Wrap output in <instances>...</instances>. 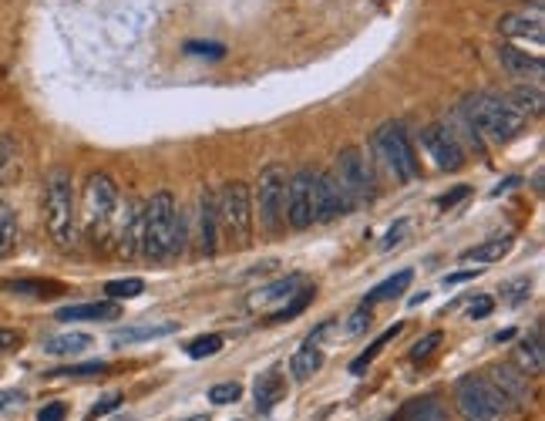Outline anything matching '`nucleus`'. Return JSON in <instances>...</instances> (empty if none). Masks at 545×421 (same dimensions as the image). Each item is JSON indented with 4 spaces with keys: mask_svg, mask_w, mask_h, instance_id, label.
<instances>
[{
    "mask_svg": "<svg viewBox=\"0 0 545 421\" xmlns=\"http://www.w3.org/2000/svg\"><path fill=\"white\" fill-rule=\"evenodd\" d=\"M44 223L54 246L71 250L78 236V206H75V182L68 169H51L44 179Z\"/></svg>",
    "mask_w": 545,
    "mask_h": 421,
    "instance_id": "nucleus-1",
    "label": "nucleus"
},
{
    "mask_svg": "<svg viewBox=\"0 0 545 421\" xmlns=\"http://www.w3.org/2000/svg\"><path fill=\"white\" fill-rule=\"evenodd\" d=\"M455 408L465 421H512L522 411L485 374H465L455 384Z\"/></svg>",
    "mask_w": 545,
    "mask_h": 421,
    "instance_id": "nucleus-2",
    "label": "nucleus"
},
{
    "mask_svg": "<svg viewBox=\"0 0 545 421\" xmlns=\"http://www.w3.org/2000/svg\"><path fill=\"white\" fill-rule=\"evenodd\" d=\"M461 115L475 125L478 135H488L492 142H512L515 135H522L525 122H529V118L502 95H471L465 98V105H461Z\"/></svg>",
    "mask_w": 545,
    "mask_h": 421,
    "instance_id": "nucleus-3",
    "label": "nucleus"
},
{
    "mask_svg": "<svg viewBox=\"0 0 545 421\" xmlns=\"http://www.w3.org/2000/svg\"><path fill=\"white\" fill-rule=\"evenodd\" d=\"M175 219H179V206H175L172 192H155L145 203V226H142V256L149 263H162L172 256V236H175Z\"/></svg>",
    "mask_w": 545,
    "mask_h": 421,
    "instance_id": "nucleus-4",
    "label": "nucleus"
},
{
    "mask_svg": "<svg viewBox=\"0 0 545 421\" xmlns=\"http://www.w3.org/2000/svg\"><path fill=\"white\" fill-rule=\"evenodd\" d=\"M374 149L377 155L384 159V166L394 172L397 182H414L421 179V162H418V152L404 132V125L397 122H387L374 132Z\"/></svg>",
    "mask_w": 545,
    "mask_h": 421,
    "instance_id": "nucleus-5",
    "label": "nucleus"
},
{
    "mask_svg": "<svg viewBox=\"0 0 545 421\" xmlns=\"http://www.w3.org/2000/svg\"><path fill=\"white\" fill-rule=\"evenodd\" d=\"M286 186H290V172L283 162H270L260 172L256 182V206H260V219L266 233H280L286 223Z\"/></svg>",
    "mask_w": 545,
    "mask_h": 421,
    "instance_id": "nucleus-6",
    "label": "nucleus"
},
{
    "mask_svg": "<svg viewBox=\"0 0 545 421\" xmlns=\"http://www.w3.org/2000/svg\"><path fill=\"white\" fill-rule=\"evenodd\" d=\"M216 209H219V223H223V230L229 233V240L236 246L249 243V233H253V196H249L246 182H239V179L226 182L216 199Z\"/></svg>",
    "mask_w": 545,
    "mask_h": 421,
    "instance_id": "nucleus-7",
    "label": "nucleus"
},
{
    "mask_svg": "<svg viewBox=\"0 0 545 421\" xmlns=\"http://www.w3.org/2000/svg\"><path fill=\"white\" fill-rule=\"evenodd\" d=\"M334 176H337L340 186H344V192L350 196L354 209L364 206V203H374V196H377L374 169H371V162H367V155L360 152V149H344V152L337 155Z\"/></svg>",
    "mask_w": 545,
    "mask_h": 421,
    "instance_id": "nucleus-8",
    "label": "nucleus"
},
{
    "mask_svg": "<svg viewBox=\"0 0 545 421\" xmlns=\"http://www.w3.org/2000/svg\"><path fill=\"white\" fill-rule=\"evenodd\" d=\"M115 209H118V186L108 176H101V172L98 176H91L85 182V226L95 240L98 236H105Z\"/></svg>",
    "mask_w": 545,
    "mask_h": 421,
    "instance_id": "nucleus-9",
    "label": "nucleus"
},
{
    "mask_svg": "<svg viewBox=\"0 0 545 421\" xmlns=\"http://www.w3.org/2000/svg\"><path fill=\"white\" fill-rule=\"evenodd\" d=\"M350 209L354 203L334 172H313V223H330L337 216H347Z\"/></svg>",
    "mask_w": 545,
    "mask_h": 421,
    "instance_id": "nucleus-10",
    "label": "nucleus"
},
{
    "mask_svg": "<svg viewBox=\"0 0 545 421\" xmlns=\"http://www.w3.org/2000/svg\"><path fill=\"white\" fill-rule=\"evenodd\" d=\"M313 172L317 169H300L297 176H290V186H286V223L293 230L313 226Z\"/></svg>",
    "mask_w": 545,
    "mask_h": 421,
    "instance_id": "nucleus-11",
    "label": "nucleus"
},
{
    "mask_svg": "<svg viewBox=\"0 0 545 421\" xmlns=\"http://www.w3.org/2000/svg\"><path fill=\"white\" fill-rule=\"evenodd\" d=\"M421 145L431 152V159L438 162V169L445 172H458L465 166V149H461L458 135L451 132L448 125H431L421 132Z\"/></svg>",
    "mask_w": 545,
    "mask_h": 421,
    "instance_id": "nucleus-12",
    "label": "nucleus"
},
{
    "mask_svg": "<svg viewBox=\"0 0 545 421\" xmlns=\"http://www.w3.org/2000/svg\"><path fill=\"white\" fill-rule=\"evenodd\" d=\"M485 378L492 381L505 398H512L519 408H525L532 401L529 374H522L519 368H515V364H492V368L485 371Z\"/></svg>",
    "mask_w": 545,
    "mask_h": 421,
    "instance_id": "nucleus-13",
    "label": "nucleus"
},
{
    "mask_svg": "<svg viewBox=\"0 0 545 421\" xmlns=\"http://www.w3.org/2000/svg\"><path fill=\"white\" fill-rule=\"evenodd\" d=\"M498 31H502L505 38H525V41H532V44H542L545 41L542 7H532V11L502 14V21H498Z\"/></svg>",
    "mask_w": 545,
    "mask_h": 421,
    "instance_id": "nucleus-14",
    "label": "nucleus"
},
{
    "mask_svg": "<svg viewBox=\"0 0 545 421\" xmlns=\"http://www.w3.org/2000/svg\"><path fill=\"white\" fill-rule=\"evenodd\" d=\"M142 226H145V206L128 203L122 226H118V256L122 260H132L135 253H142Z\"/></svg>",
    "mask_w": 545,
    "mask_h": 421,
    "instance_id": "nucleus-15",
    "label": "nucleus"
},
{
    "mask_svg": "<svg viewBox=\"0 0 545 421\" xmlns=\"http://www.w3.org/2000/svg\"><path fill=\"white\" fill-rule=\"evenodd\" d=\"M199 250L206 256L219 250V209L209 189H202L199 196Z\"/></svg>",
    "mask_w": 545,
    "mask_h": 421,
    "instance_id": "nucleus-16",
    "label": "nucleus"
},
{
    "mask_svg": "<svg viewBox=\"0 0 545 421\" xmlns=\"http://www.w3.org/2000/svg\"><path fill=\"white\" fill-rule=\"evenodd\" d=\"M300 283H303L300 273H290V277H283V280H273V283H266V287L253 290V294L246 297V307H249V310H256V307H266V304H273V300H290V297L300 290Z\"/></svg>",
    "mask_w": 545,
    "mask_h": 421,
    "instance_id": "nucleus-17",
    "label": "nucleus"
},
{
    "mask_svg": "<svg viewBox=\"0 0 545 421\" xmlns=\"http://www.w3.org/2000/svg\"><path fill=\"white\" fill-rule=\"evenodd\" d=\"M54 317H58L61 324H75V320H115L118 304H112V300H101V304H71V307H61Z\"/></svg>",
    "mask_w": 545,
    "mask_h": 421,
    "instance_id": "nucleus-18",
    "label": "nucleus"
},
{
    "mask_svg": "<svg viewBox=\"0 0 545 421\" xmlns=\"http://www.w3.org/2000/svg\"><path fill=\"white\" fill-rule=\"evenodd\" d=\"M397 421H448V411L434 395H421V398H411L408 405L401 408Z\"/></svg>",
    "mask_w": 545,
    "mask_h": 421,
    "instance_id": "nucleus-19",
    "label": "nucleus"
},
{
    "mask_svg": "<svg viewBox=\"0 0 545 421\" xmlns=\"http://www.w3.org/2000/svg\"><path fill=\"white\" fill-rule=\"evenodd\" d=\"M515 361H519V371L522 374H542L545 368V344H542V331L535 327L532 337H525L515 351Z\"/></svg>",
    "mask_w": 545,
    "mask_h": 421,
    "instance_id": "nucleus-20",
    "label": "nucleus"
},
{
    "mask_svg": "<svg viewBox=\"0 0 545 421\" xmlns=\"http://www.w3.org/2000/svg\"><path fill=\"white\" fill-rule=\"evenodd\" d=\"M498 61H502V68L508 75H532V78L542 75V58H529V54L512 48V44H502V48H498Z\"/></svg>",
    "mask_w": 545,
    "mask_h": 421,
    "instance_id": "nucleus-21",
    "label": "nucleus"
},
{
    "mask_svg": "<svg viewBox=\"0 0 545 421\" xmlns=\"http://www.w3.org/2000/svg\"><path fill=\"white\" fill-rule=\"evenodd\" d=\"M179 331V324H132V327H122V331L115 334L118 344H142V341H159L165 334H175Z\"/></svg>",
    "mask_w": 545,
    "mask_h": 421,
    "instance_id": "nucleus-22",
    "label": "nucleus"
},
{
    "mask_svg": "<svg viewBox=\"0 0 545 421\" xmlns=\"http://www.w3.org/2000/svg\"><path fill=\"white\" fill-rule=\"evenodd\" d=\"M411 280H414V273L411 270H401V273H394V277H387L381 287H374L371 294L364 297V304L360 307H367L371 310L374 304H384V300H394V297H401L404 294V287H411Z\"/></svg>",
    "mask_w": 545,
    "mask_h": 421,
    "instance_id": "nucleus-23",
    "label": "nucleus"
},
{
    "mask_svg": "<svg viewBox=\"0 0 545 421\" xmlns=\"http://www.w3.org/2000/svg\"><path fill=\"white\" fill-rule=\"evenodd\" d=\"M283 395H286V384L280 371H266L256 378V405H260V411H270Z\"/></svg>",
    "mask_w": 545,
    "mask_h": 421,
    "instance_id": "nucleus-24",
    "label": "nucleus"
},
{
    "mask_svg": "<svg viewBox=\"0 0 545 421\" xmlns=\"http://www.w3.org/2000/svg\"><path fill=\"white\" fill-rule=\"evenodd\" d=\"M512 250V236H492V240L471 246V250L461 253V260H471V263H495Z\"/></svg>",
    "mask_w": 545,
    "mask_h": 421,
    "instance_id": "nucleus-25",
    "label": "nucleus"
},
{
    "mask_svg": "<svg viewBox=\"0 0 545 421\" xmlns=\"http://www.w3.org/2000/svg\"><path fill=\"white\" fill-rule=\"evenodd\" d=\"M320 368H323V354H320L313 344L300 347V351L290 358V374H293V381H310Z\"/></svg>",
    "mask_w": 545,
    "mask_h": 421,
    "instance_id": "nucleus-26",
    "label": "nucleus"
},
{
    "mask_svg": "<svg viewBox=\"0 0 545 421\" xmlns=\"http://www.w3.org/2000/svg\"><path fill=\"white\" fill-rule=\"evenodd\" d=\"M91 347V337L81 334V331H71V334H61V337H51L48 344H44V351L54 354V358H75V354L88 351Z\"/></svg>",
    "mask_w": 545,
    "mask_h": 421,
    "instance_id": "nucleus-27",
    "label": "nucleus"
},
{
    "mask_svg": "<svg viewBox=\"0 0 545 421\" xmlns=\"http://www.w3.org/2000/svg\"><path fill=\"white\" fill-rule=\"evenodd\" d=\"M21 169V142L17 135H0V186L11 182Z\"/></svg>",
    "mask_w": 545,
    "mask_h": 421,
    "instance_id": "nucleus-28",
    "label": "nucleus"
},
{
    "mask_svg": "<svg viewBox=\"0 0 545 421\" xmlns=\"http://www.w3.org/2000/svg\"><path fill=\"white\" fill-rule=\"evenodd\" d=\"M508 102H512L525 118H535V115H542V108H545V98H542V88H535V85H519L508 95Z\"/></svg>",
    "mask_w": 545,
    "mask_h": 421,
    "instance_id": "nucleus-29",
    "label": "nucleus"
},
{
    "mask_svg": "<svg viewBox=\"0 0 545 421\" xmlns=\"http://www.w3.org/2000/svg\"><path fill=\"white\" fill-rule=\"evenodd\" d=\"M17 236H21V226H17L14 209L0 199V256H11L17 246Z\"/></svg>",
    "mask_w": 545,
    "mask_h": 421,
    "instance_id": "nucleus-30",
    "label": "nucleus"
},
{
    "mask_svg": "<svg viewBox=\"0 0 545 421\" xmlns=\"http://www.w3.org/2000/svg\"><path fill=\"white\" fill-rule=\"evenodd\" d=\"M404 331V324H394V327H387V331L381 334V337H377V341L371 344V347H367V351L364 354H360V358L354 361V364H350V374H354V378H360V374H364L367 371V364H374V358H377V354H381L384 351V347L387 344H391L394 341V337L397 334H401Z\"/></svg>",
    "mask_w": 545,
    "mask_h": 421,
    "instance_id": "nucleus-31",
    "label": "nucleus"
},
{
    "mask_svg": "<svg viewBox=\"0 0 545 421\" xmlns=\"http://www.w3.org/2000/svg\"><path fill=\"white\" fill-rule=\"evenodd\" d=\"M7 290H14V294H27V297L48 300V297H58L64 287H61V283H51V280H14V283H7Z\"/></svg>",
    "mask_w": 545,
    "mask_h": 421,
    "instance_id": "nucleus-32",
    "label": "nucleus"
},
{
    "mask_svg": "<svg viewBox=\"0 0 545 421\" xmlns=\"http://www.w3.org/2000/svg\"><path fill=\"white\" fill-rule=\"evenodd\" d=\"M313 297H317V290H313V287H307V290H297V294L290 297V304H283L280 314H273V317H270V324H283V320H293V317H300L303 310H307V304H310Z\"/></svg>",
    "mask_w": 545,
    "mask_h": 421,
    "instance_id": "nucleus-33",
    "label": "nucleus"
},
{
    "mask_svg": "<svg viewBox=\"0 0 545 421\" xmlns=\"http://www.w3.org/2000/svg\"><path fill=\"white\" fill-rule=\"evenodd\" d=\"M108 371L105 361H85V364H68V368H54L51 378H101Z\"/></svg>",
    "mask_w": 545,
    "mask_h": 421,
    "instance_id": "nucleus-34",
    "label": "nucleus"
},
{
    "mask_svg": "<svg viewBox=\"0 0 545 421\" xmlns=\"http://www.w3.org/2000/svg\"><path fill=\"white\" fill-rule=\"evenodd\" d=\"M105 294L112 297V300H135V297H142L145 294V283L138 280V277H128V280H112L105 287Z\"/></svg>",
    "mask_w": 545,
    "mask_h": 421,
    "instance_id": "nucleus-35",
    "label": "nucleus"
},
{
    "mask_svg": "<svg viewBox=\"0 0 545 421\" xmlns=\"http://www.w3.org/2000/svg\"><path fill=\"white\" fill-rule=\"evenodd\" d=\"M223 337L219 334H206V337H196V341L189 344V358H196V361H202V358H212V354H219L223 351Z\"/></svg>",
    "mask_w": 545,
    "mask_h": 421,
    "instance_id": "nucleus-36",
    "label": "nucleus"
},
{
    "mask_svg": "<svg viewBox=\"0 0 545 421\" xmlns=\"http://www.w3.org/2000/svg\"><path fill=\"white\" fill-rule=\"evenodd\" d=\"M239 395H243V388H239L236 381H226L209 391V401L212 405H233V401H239Z\"/></svg>",
    "mask_w": 545,
    "mask_h": 421,
    "instance_id": "nucleus-37",
    "label": "nucleus"
},
{
    "mask_svg": "<svg viewBox=\"0 0 545 421\" xmlns=\"http://www.w3.org/2000/svg\"><path fill=\"white\" fill-rule=\"evenodd\" d=\"M408 230H411V219H397V223L391 226V230H387V236L381 240V250L387 253V250H394L397 243L404 240V236H408Z\"/></svg>",
    "mask_w": 545,
    "mask_h": 421,
    "instance_id": "nucleus-38",
    "label": "nucleus"
},
{
    "mask_svg": "<svg viewBox=\"0 0 545 421\" xmlns=\"http://www.w3.org/2000/svg\"><path fill=\"white\" fill-rule=\"evenodd\" d=\"M367 327H371V310L357 307L354 314H350V320H347V334L350 337H360V334H367Z\"/></svg>",
    "mask_w": 545,
    "mask_h": 421,
    "instance_id": "nucleus-39",
    "label": "nucleus"
},
{
    "mask_svg": "<svg viewBox=\"0 0 545 421\" xmlns=\"http://www.w3.org/2000/svg\"><path fill=\"white\" fill-rule=\"evenodd\" d=\"M438 344H441V331L428 334V337H424L421 344H414V347H411V361H428V354H431V351H434V347H438Z\"/></svg>",
    "mask_w": 545,
    "mask_h": 421,
    "instance_id": "nucleus-40",
    "label": "nucleus"
},
{
    "mask_svg": "<svg viewBox=\"0 0 545 421\" xmlns=\"http://www.w3.org/2000/svg\"><path fill=\"white\" fill-rule=\"evenodd\" d=\"M492 310H495V300L482 294V297H475V300L468 304V317H471V320H485L488 314H492Z\"/></svg>",
    "mask_w": 545,
    "mask_h": 421,
    "instance_id": "nucleus-41",
    "label": "nucleus"
},
{
    "mask_svg": "<svg viewBox=\"0 0 545 421\" xmlns=\"http://www.w3.org/2000/svg\"><path fill=\"white\" fill-rule=\"evenodd\" d=\"M529 294H532V283L529 280H515L512 287L505 290V300H508V304H522V300H529Z\"/></svg>",
    "mask_w": 545,
    "mask_h": 421,
    "instance_id": "nucleus-42",
    "label": "nucleus"
},
{
    "mask_svg": "<svg viewBox=\"0 0 545 421\" xmlns=\"http://www.w3.org/2000/svg\"><path fill=\"white\" fill-rule=\"evenodd\" d=\"M118 405H122V395H108V398H101V401H98V405H95V408H91V411H88V418H91V421H98V418H105V415H108V411H115Z\"/></svg>",
    "mask_w": 545,
    "mask_h": 421,
    "instance_id": "nucleus-43",
    "label": "nucleus"
},
{
    "mask_svg": "<svg viewBox=\"0 0 545 421\" xmlns=\"http://www.w3.org/2000/svg\"><path fill=\"white\" fill-rule=\"evenodd\" d=\"M64 415H68V408L61 401H51V405H44L38 411V421H64Z\"/></svg>",
    "mask_w": 545,
    "mask_h": 421,
    "instance_id": "nucleus-44",
    "label": "nucleus"
},
{
    "mask_svg": "<svg viewBox=\"0 0 545 421\" xmlns=\"http://www.w3.org/2000/svg\"><path fill=\"white\" fill-rule=\"evenodd\" d=\"M17 344H21V334H17V331H7V327H0V354H4V351H14Z\"/></svg>",
    "mask_w": 545,
    "mask_h": 421,
    "instance_id": "nucleus-45",
    "label": "nucleus"
},
{
    "mask_svg": "<svg viewBox=\"0 0 545 421\" xmlns=\"http://www.w3.org/2000/svg\"><path fill=\"white\" fill-rule=\"evenodd\" d=\"M27 401V395L21 391H0V408H21Z\"/></svg>",
    "mask_w": 545,
    "mask_h": 421,
    "instance_id": "nucleus-46",
    "label": "nucleus"
},
{
    "mask_svg": "<svg viewBox=\"0 0 545 421\" xmlns=\"http://www.w3.org/2000/svg\"><path fill=\"white\" fill-rule=\"evenodd\" d=\"M478 277V270H458V273H448L445 277V287H455V283H468V280H475Z\"/></svg>",
    "mask_w": 545,
    "mask_h": 421,
    "instance_id": "nucleus-47",
    "label": "nucleus"
},
{
    "mask_svg": "<svg viewBox=\"0 0 545 421\" xmlns=\"http://www.w3.org/2000/svg\"><path fill=\"white\" fill-rule=\"evenodd\" d=\"M465 196H468V186H458V189H451L448 196H441V199H438V206H441V209H448L451 203H458V199H465Z\"/></svg>",
    "mask_w": 545,
    "mask_h": 421,
    "instance_id": "nucleus-48",
    "label": "nucleus"
},
{
    "mask_svg": "<svg viewBox=\"0 0 545 421\" xmlns=\"http://www.w3.org/2000/svg\"><path fill=\"white\" fill-rule=\"evenodd\" d=\"M186 51H189V54H216V58H219V54H223V48H202L199 41H192Z\"/></svg>",
    "mask_w": 545,
    "mask_h": 421,
    "instance_id": "nucleus-49",
    "label": "nucleus"
},
{
    "mask_svg": "<svg viewBox=\"0 0 545 421\" xmlns=\"http://www.w3.org/2000/svg\"><path fill=\"white\" fill-rule=\"evenodd\" d=\"M508 337H515V327H508V331H498V334H495V341L502 344V341H508Z\"/></svg>",
    "mask_w": 545,
    "mask_h": 421,
    "instance_id": "nucleus-50",
    "label": "nucleus"
},
{
    "mask_svg": "<svg viewBox=\"0 0 545 421\" xmlns=\"http://www.w3.org/2000/svg\"><path fill=\"white\" fill-rule=\"evenodd\" d=\"M189 421H209V415H196V418H189Z\"/></svg>",
    "mask_w": 545,
    "mask_h": 421,
    "instance_id": "nucleus-51",
    "label": "nucleus"
}]
</instances>
